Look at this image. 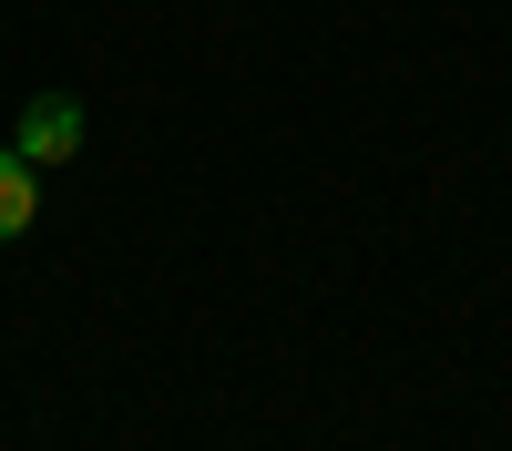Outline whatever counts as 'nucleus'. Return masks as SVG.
<instances>
[{
	"label": "nucleus",
	"mask_w": 512,
	"mask_h": 451,
	"mask_svg": "<svg viewBox=\"0 0 512 451\" xmlns=\"http://www.w3.org/2000/svg\"><path fill=\"white\" fill-rule=\"evenodd\" d=\"M31 175H41V164H31L21 144L0 154V246H11V236H31V216H41V185H31Z\"/></svg>",
	"instance_id": "obj_2"
},
{
	"label": "nucleus",
	"mask_w": 512,
	"mask_h": 451,
	"mask_svg": "<svg viewBox=\"0 0 512 451\" xmlns=\"http://www.w3.org/2000/svg\"><path fill=\"white\" fill-rule=\"evenodd\" d=\"M21 154H31V164H72V154H82V103H72V93H41V103L21 113Z\"/></svg>",
	"instance_id": "obj_1"
}]
</instances>
